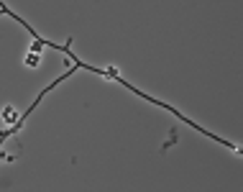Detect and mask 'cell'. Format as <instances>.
<instances>
[{
    "label": "cell",
    "mask_w": 243,
    "mask_h": 192,
    "mask_svg": "<svg viewBox=\"0 0 243 192\" xmlns=\"http://www.w3.org/2000/svg\"><path fill=\"white\" fill-rule=\"evenodd\" d=\"M26 64H28V67H36V64H39V56H36V54H31V56H28V62H26Z\"/></svg>",
    "instance_id": "6da1fadb"
}]
</instances>
